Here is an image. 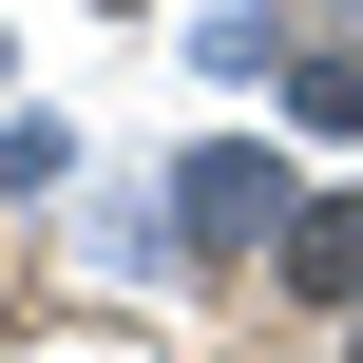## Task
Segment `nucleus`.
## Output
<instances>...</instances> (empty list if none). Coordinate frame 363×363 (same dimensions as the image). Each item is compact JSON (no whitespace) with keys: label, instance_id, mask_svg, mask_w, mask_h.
Masks as SVG:
<instances>
[{"label":"nucleus","instance_id":"1","mask_svg":"<svg viewBox=\"0 0 363 363\" xmlns=\"http://www.w3.org/2000/svg\"><path fill=\"white\" fill-rule=\"evenodd\" d=\"M287 268H306V287H363V191H345V211H306V230H287Z\"/></svg>","mask_w":363,"mask_h":363}]
</instances>
